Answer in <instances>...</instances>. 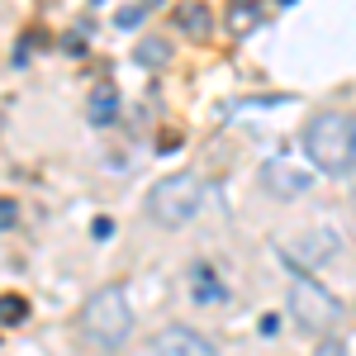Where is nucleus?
<instances>
[{"mask_svg":"<svg viewBox=\"0 0 356 356\" xmlns=\"http://www.w3.org/2000/svg\"><path fill=\"white\" fill-rule=\"evenodd\" d=\"M304 157L328 171V176H342L356 166V114L347 110H323L304 124Z\"/></svg>","mask_w":356,"mask_h":356,"instance_id":"1","label":"nucleus"},{"mask_svg":"<svg viewBox=\"0 0 356 356\" xmlns=\"http://www.w3.org/2000/svg\"><path fill=\"white\" fill-rule=\"evenodd\" d=\"M81 337L95 352H119L134 337V309L119 285H105L81 304Z\"/></svg>","mask_w":356,"mask_h":356,"instance_id":"2","label":"nucleus"},{"mask_svg":"<svg viewBox=\"0 0 356 356\" xmlns=\"http://www.w3.org/2000/svg\"><path fill=\"white\" fill-rule=\"evenodd\" d=\"M200 204H204V181L195 171H176V176H162L147 191L143 209H147V219L157 228H181V223H191L200 214Z\"/></svg>","mask_w":356,"mask_h":356,"instance_id":"3","label":"nucleus"},{"mask_svg":"<svg viewBox=\"0 0 356 356\" xmlns=\"http://www.w3.org/2000/svg\"><path fill=\"white\" fill-rule=\"evenodd\" d=\"M285 304H290L295 328L309 332V337H328V332L342 323V304L332 300L318 280H309V275H300V271H295V280H290V295H285Z\"/></svg>","mask_w":356,"mask_h":356,"instance_id":"4","label":"nucleus"},{"mask_svg":"<svg viewBox=\"0 0 356 356\" xmlns=\"http://www.w3.org/2000/svg\"><path fill=\"white\" fill-rule=\"evenodd\" d=\"M342 252V238L332 233V228H314V233H304V238H295V247L285 252V261L290 266H328L332 257Z\"/></svg>","mask_w":356,"mask_h":356,"instance_id":"5","label":"nucleus"},{"mask_svg":"<svg viewBox=\"0 0 356 356\" xmlns=\"http://www.w3.org/2000/svg\"><path fill=\"white\" fill-rule=\"evenodd\" d=\"M152 352L157 356H219V347L209 342V337H200L195 328H162L152 337Z\"/></svg>","mask_w":356,"mask_h":356,"instance_id":"6","label":"nucleus"},{"mask_svg":"<svg viewBox=\"0 0 356 356\" xmlns=\"http://www.w3.org/2000/svg\"><path fill=\"white\" fill-rule=\"evenodd\" d=\"M261 191L275 200H295L309 191V171H300L295 162H266L261 166Z\"/></svg>","mask_w":356,"mask_h":356,"instance_id":"7","label":"nucleus"},{"mask_svg":"<svg viewBox=\"0 0 356 356\" xmlns=\"http://www.w3.org/2000/svg\"><path fill=\"white\" fill-rule=\"evenodd\" d=\"M134 57L143 62V67H166V62H171V43H166V38H152V33H147V38H138Z\"/></svg>","mask_w":356,"mask_h":356,"instance_id":"8","label":"nucleus"},{"mask_svg":"<svg viewBox=\"0 0 356 356\" xmlns=\"http://www.w3.org/2000/svg\"><path fill=\"white\" fill-rule=\"evenodd\" d=\"M90 124H110L114 114H119V95H114V86H100L95 95H90Z\"/></svg>","mask_w":356,"mask_h":356,"instance_id":"9","label":"nucleus"},{"mask_svg":"<svg viewBox=\"0 0 356 356\" xmlns=\"http://www.w3.org/2000/svg\"><path fill=\"white\" fill-rule=\"evenodd\" d=\"M176 19H186V29H191L195 38H204V33H209V10H204L200 0H186V5L176 10Z\"/></svg>","mask_w":356,"mask_h":356,"instance_id":"10","label":"nucleus"},{"mask_svg":"<svg viewBox=\"0 0 356 356\" xmlns=\"http://www.w3.org/2000/svg\"><path fill=\"white\" fill-rule=\"evenodd\" d=\"M24 318H29L24 295H0V323H5V328H15V323H24Z\"/></svg>","mask_w":356,"mask_h":356,"instance_id":"11","label":"nucleus"},{"mask_svg":"<svg viewBox=\"0 0 356 356\" xmlns=\"http://www.w3.org/2000/svg\"><path fill=\"white\" fill-rule=\"evenodd\" d=\"M252 24H257V5H252V0H238V5L228 10V29H233V33H247Z\"/></svg>","mask_w":356,"mask_h":356,"instance_id":"12","label":"nucleus"},{"mask_svg":"<svg viewBox=\"0 0 356 356\" xmlns=\"http://www.w3.org/2000/svg\"><path fill=\"white\" fill-rule=\"evenodd\" d=\"M15 219H19V204L10 195H0V228H15Z\"/></svg>","mask_w":356,"mask_h":356,"instance_id":"13","label":"nucleus"},{"mask_svg":"<svg viewBox=\"0 0 356 356\" xmlns=\"http://www.w3.org/2000/svg\"><path fill=\"white\" fill-rule=\"evenodd\" d=\"M314 356H347V347H342L337 337H323V342L314 347Z\"/></svg>","mask_w":356,"mask_h":356,"instance_id":"14","label":"nucleus"},{"mask_svg":"<svg viewBox=\"0 0 356 356\" xmlns=\"http://www.w3.org/2000/svg\"><path fill=\"white\" fill-rule=\"evenodd\" d=\"M138 19H143V10H138V5L119 10V29H138Z\"/></svg>","mask_w":356,"mask_h":356,"instance_id":"15","label":"nucleus"},{"mask_svg":"<svg viewBox=\"0 0 356 356\" xmlns=\"http://www.w3.org/2000/svg\"><path fill=\"white\" fill-rule=\"evenodd\" d=\"M90 233H95V238H110L114 223H110V219H95V223H90Z\"/></svg>","mask_w":356,"mask_h":356,"instance_id":"16","label":"nucleus"}]
</instances>
